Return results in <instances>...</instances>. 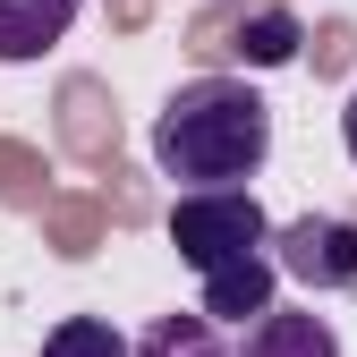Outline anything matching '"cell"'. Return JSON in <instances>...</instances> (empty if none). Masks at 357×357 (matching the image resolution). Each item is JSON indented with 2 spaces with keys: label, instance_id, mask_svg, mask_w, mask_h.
Listing matches in <instances>:
<instances>
[{
  "label": "cell",
  "instance_id": "cell-7",
  "mask_svg": "<svg viewBox=\"0 0 357 357\" xmlns=\"http://www.w3.org/2000/svg\"><path fill=\"white\" fill-rule=\"evenodd\" d=\"M137 357H230V349H221V324L213 315H162L137 340Z\"/></svg>",
  "mask_w": 357,
  "mask_h": 357
},
{
  "label": "cell",
  "instance_id": "cell-4",
  "mask_svg": "<svg viewBox=\"0 0 357 357\" xmlns=\"http://www.w3.org/2000/svg\"><path fill=\"white\" fill-rule=\"evenodd\" d=\"M196 289H204L196 315H213V324H255L264 306H273V289H281V264L255 255V264H230V273H204Z\"/></svg>",
  "mask_w": 357,
  "mask_h": 357
},
{
  "label": "cell",
  "instance_id": "cell-8",
  "mask_svg": "<svg viewBox=\"0 0 357 357\" xmlns=\"http://www.w3.org/2000/svg\"><path fill=\"white\" fill-rule=\"evenodd\" d=\"M230 52H238L247 68H281V60H298V17H289V9H264V17H247Z\"/></svg>",
  "mask_w": 357,
  "mask_h": 357
},
{
  "label": "cell",
  "instance_id": "cell-5",
  "mask_svg": "<svg viewBox=\"0 0 357 357\" xmlns=\"http://www.w3.org/2000/svg\"><path fill=\"white\" fill-rule=\"evenodd\" d=\"M247 357H340V332L315 306H264L247 332Z\"/></svg>",
  "mask_w": 357,
  "mask_h": 357
},
{
  "label": "cell",
  "instance_id": "cell-6",
  "mask_svg": "<svg viewBox=\"0 0 357 357\" xmlns=\"http://www.w3.org/2000/svg\"><path fill=\"white\" fill-rule=\"evenodd\" d=\"M77 26V0H0V60H43Z\"/></svg>",
  "mask_w": 357,
  "mask_h": 357
},
{
  "label": "cell",
  "instance_id": "cell-2",
  "mask_svg": "<svg viewBox=\"0 0 357 357\" xmlns=\"http://www.w3.org/2000/svg\"><path fill=\"white\" fill-rule=\"evenodd\" d=\"M264 238H273V213L255 204V188H178V204H170V247L196 281L255 264Z\"/></svg>",
  "mask_w": 357,
  "mask_h": 357
},
{
  "label": "cell",
  "instance_id": "cell-10",
  "mask_svg": "<svg viewBox=\"0 0 357 357\" xmlns=\"http://www.w3.org/2000/svg\"><path fill=\"white\" fill-rule=\"evenodd\" d=\"M340 145H349V162H357V94H349V111H340Z\"/></svg>",
  "mask_w": 357,
  "mask_h": 357
},
{
  "label": "cell",
  "instance_id": "cell-9",
  "mask_svg": "<svg viewBox=\"0 0 357 357\" xmlns=\"http://www.w3.org/2000/svg\"><path fill=\"white\" fill-rule=\"evenodd\" d=\"M43 357H137V349H128L119 324H102V315H68V324L43 332Z\"/></svg>",
  "mask_w": 357,
  "mask_h": 357
},
{
  "label": "cell",
  "instance_id": "cell-3",
  "mask_svg": "<svg viewBox=\"0 0 357 357\" xmlns=\"http://www.w3.org/2000/svg\"><path fill=\"white\" fill-rule=\"evenodd\" d=\"M264 255H273L289 281H306V289H357V221H340V213L281 221V230L264 238Z\"/></svg>",
  "mask_w": 357,
  "mask_h": 357
},
{
  "label": "cell",
  "instance_id": "cell-1",
  "mask_svg": "<svg viewBox=\"0 0 357 357\" xmlns=\"http://www.w3.org/2000/svg\"><path fill=\"white\" fill-rule=\"evenodd\" d=\"M273 153V111L247 77H196L153 119V170L178 188H247Z\"/></svg>",
  "mask_w": 357,
  "mask_h": 357
}]
</instances>
